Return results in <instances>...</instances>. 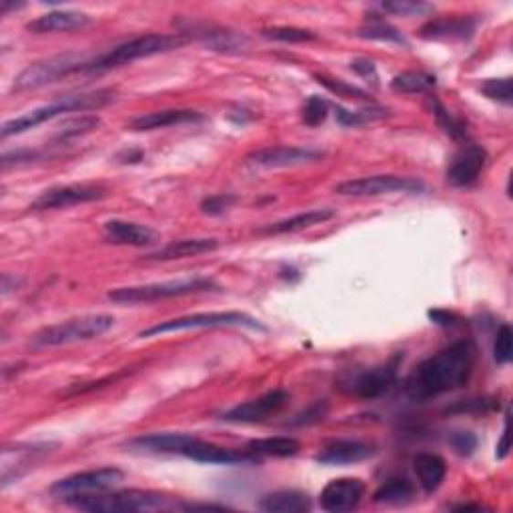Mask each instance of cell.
Masks as SVG:
<instances>
[{"mask_svg":"<svg viewBox=\"0 0 513 513\" xmlns=\"http://www.w3.org/2000/svg\"><path fill=\"white\" fill-rule=\"evenodd\" d=\"M194 435L191 434H149L139 435L127 441L131 451H141V454H177L181 455L183 449L187 447Z\"/></svg>","mask_w":513,"mask_h":513,"instance_id":"cell-22","label":"cell"},{"mask_svg":"<svg viewBox=\"0 0 513 513\" xmlns=\"http://www.w3.org/2000/svg\"><path fill=\"white\" fill-rule=\"evenodd\" d=\"M187 37L181 33L174 35H145L137 37L127 43L117 45L115 48L107 50V53L92 55L89 65L85 67L83 75H102L109 73L112 68L125 67L129 63H135L139 58H149L162 53H171V50H177L183 45H187Z\"/></svg>","mask_w":513,"mask_h":513,"instance_id":"cell-2","label":"cell"},{"mask_svg":"<svg viewBox=\"0 0 513 513\" xmlns=\"http://www.w3.org/2000/svg\"><path fill=\"white\" fill-rule=\"evenodd\" d=\"M457 511H469V509H476V511H479V509H484L481 506H459V508H455Z\"/></svg>","mask_w":513,"mask_h":513,"instance_id":"cell-52","label":"cell"},{"mask_svg":"<svg viewBox=\"0 0 513 513\" xmlns=\"http://www.w3.org/2000/svg\"><path fill=\"white\" fill-rule=\"evenodd\" d=\"M311 497L295 489L275 491V494L265 496L259 501V509L267 513H305L311 511Z\"/></svg>","mask_w":513,"mask_h":513,"instance_id":"cell-27","label":"cell"},{"mask_svg":"<svg viewBox=\"0 0 513 513\" xmlns=\"http://www.w3.org/2000/svg\"><path fill=\"white\" fill-rule=\"evenodd\" d=\"M325 157L323 151L303 149V147H271L255 151L247 157V162L261 169H279V167H297L305 162H313Z\"/></svg>","mask_w":513,"mask_h":513,"instance_id":"cell-17","label":"cell"},{"mask_svg":"<svg viewBox=\"0 0 513 513\" xmlns=\"http://www.w3.org/2000/svg\"><path fill=\"white\" fill-rule=\"evenodd\" d=\"M115 325V317L107 313H97V315H83L75 317L63 323L50 325L40 330L33 335L35 347H60V345H70V343H80V341H90L97 337L105 335L109 330Z\"/></svg>","mask_w":513,"mask_h":513,"instance_id":"cell-5","label":"cell"},{"mask_svg":"<svg viewBox=\"0 0 513 513\" xmlns=\"http://www.w3.org/2000/svg\"><path fill=\"white\" fill-rule=\"evenodd\" d=\"M99 127H100V119L95 117V115H83V117H77V119H68V120H65V125L58 129L57 141L63 142V141L83 137V135H87V132H92Z\"/></svg>","mask_w":513,"mask_h":513,"instance_id":"cell-35","label":"cell"},{"mask_svg":"<svg viewBox=\"0 0 513 513\" xmlns=\"http://www.w3.org/2000/svg\"><path fill=\"white\" fill-rule=\"evenodd\" d=\"M477 347L474 341L461 340L427 357L407 375L405 395L415 403H425L466 387L474 375Z\"/></svg>","mask_w":513,"mask_h":513,"instance_id":"cell-1","label":"cell"},{"mask_svg":"<svg viewBox=\"0 0 513 513\" xmlns=\"http://www.w3.org/2000/svg\"><path fill=\"white\" fill-rule=\"evenodd\" d=\"M105 239L112 245H131V247H145L157 241V233L147 225L112 219L105 223Z\"/></svg>","mask_w":513,"mask_h":513,"instance_id":"cell-24","label":"cell"},{"mask_svg":"<svg viewBox=\"0 0 513 513\" xmlns=\"http://www.w3.org/2000/svg\"><path fill=\"white\" fill-rule=\"evenodd\" d=\"M479 90L491 100L504 102V105H511V79H489L486 83H481Z\"/></svg>","mask_w":513,"mask_h":513,"instance_id":"cell-39","label":"cell"},{"mask_svg":"<svg viewBox=\"0 0 513 513\" xmlns=\"http://www.w3.org/2000/svg\"><path fill=\"white\" fill-rule=\"evenodd\" d=\"M385 13L402 15V16H424L434 13V5L427 3H412V0H399V3H385Z\"/></svg>","mask_w":513,"mask_h":513,"instance_id":"cell-41","label":"cell"},{"mask_svg":"<svg viewBox=\"0 0 513 513\" xmlns=\"http://www.w3.org/2000/svg\"><path fill=\"white\" fill-rule=\"evenodd\" d=\"M119 159H122V162H139L142 159V151H135V152H122L119 155Z\"/></svg>","mask_w":513,"mask_h":513,"instance_id":"cell-51","label":"cell"},{"mask_svg":"<svg viewBox=\"0 0 513 513\" xmlns=\"http://www.w3.org/2000/svg\"><path fill=\"white\" fill-rule=\"evenodd\" d=\"M219 247L217 239H181L173 241L165 247L157 249L155 253H149L145 259L147 261H174V259H184V256H194L203 253H211Z\"/></svg>","mask_w":513,"mask_h":513,"instance_id":"cell-26","label":"cell"},{"mask_svg":"<svg viewBox=\"0 0 513 513\" xmlns=\"http://www.w3.org/2000/svg\"><path fill=\"white\" fill-rule=\"evenodd\" d=\"M127 372H120L117 375H109L105 379H99V382H92V383H85V385H80V387H75V389H70V392L67 395H75V393H89V392H95V389H100V387H105L109 383H115L119 382V379L125 375Z\"/></svg>","mask_w":513,"mask_h":513,"instance_id":"cell-47","label":"cell"},{"mask_svg":"<svg viewBox=\"0 0 513 513\" xmlns=\"http://www.w3.org/2000/svg\"><path fill=\"white\" fill-rule=\"evenodd\" d=\"M351 70H355L359 77L372 79L373 83L377 80V68L373 65V60H369V58H355L351 63Z\"/></svg>","mask_w":513,"mask_h":513,"instance_id":"cell-48","label":"cell"},{"mask_svg":"<svg viewBox=\"0 0 513 513\" xmlns=\"http://www.w3.org/2000/svg\"><path fill=\"white\" fill-rule=\"evenodd\" d=\"M397 367H399V355L383 365L369 367L363 369V372H355L353 375L345 377L341 382V389L349 395L372 402V399L385 395L389 389L395 385Z\"/></svg>","mask_w":513,"mask_h":513,"instance_id":"cell-10","label":"cell"},{"mask_svg":"<svg viewBox=\"0 0 513 513\" xmlns=\"http://www.w3.org/2000/svg\"><path fill=\"white\" fill-rule=\"evenodd\" d=\"M389 115H392V110L385 107H375V105L357 109V110H347L343 107H335V117H337V120H340V125H343V127H361V125H367V122L382 120Z\"/></svg>","mask_w":513,"mask_h":513,"instance_id":"cell-32","label":"cell"},{"mask_svg":"<svg viewBox=\"0 0 513 513\" xmlns=\"http://www.w3.org/2000/svg\"><path fill=\"white\" fill-rule=\"evenodd\" d=\"M435 87V77H431L422 70H405V73L393 77L392 89L395 92H405V95H417V92H427Z\"/></svg>","mask_w":513,"mask_h":513,"instance_id":"cell-33","label":"cell"},{"mask_svg":"<svg viewBox=\"0 0 513 513\" xmlns=\"http://www.w3.org/2000/svg\"><path fill=\"white\" fill-rule=\"evenodd\" d=\"M365 496V484L357 477H340L327 484L321 491V508L330 513H345L355 509Z\"/></svg>","mask_w":513,"mask_h":513,"instance_id":"cell-18","label":"cell"},{"mask_svg":"<svg viewBox=\"0 0 513 513\" xmlns=\"http://www.w3.org/2000/svg\"><path fill=\"white\" fill-rule=\"evenodd\" d=\"M429 317L435 323H439V325H451V323H454V321H451V319H454V315L447 313V311H429Z\"/></svg>","mask_w":513,"mask_h":513,"instance_id":"cell-50","label":"cell"},{"mask_svg":"<svg viewBox=\"0 0 513 513\" xmlns=\"http://www.w3.org/2000/svg\"><path fill=\"white\" fill-rule=\"evenodd\" d=\"M477 18L474 16H447L424 25L419 37L425 40H464L476 33Z\"/></svg>","mask_w":513,"mask_h":513,"instance_id":"cell-20","label":"cell"},{"mask_svg":"<svg viewBox=\"0 0 513 513\" xmlns=\"http://www.w3.org/2000/svg\"><path fill=\"white\" fill-rule=\"evenodd\" d=\"M289 392H285V389H273V392L261 395L259 399H251L247 403L235 405L229 412H225L221 419L227 424H261L265 419L279 414L281 409L289 403Z\"/></svg>","mask_w":513,"mask_h":513,"instance_id":"cell-15","label":"cell"},{"mask_svg":"<svg viewBox=\"0 0 513 513\" xmlns=\"http://www.w3.org/2000/svg\"><path fill=\"white\" fill-rule=\"evenodd\" d=\"M333 217H335V213L331 209H313V211H305V213H299V215H293V217H289V219H283V221H277V223L267 225V227L259 229V233H265V235L297 233V231L315 227V225H321V223L330 221Z\"/></svg>","mask_w":513,"mask_h":513,"instance_id":"cell-28","label":"cell"},{"mask_svg":"<svg viewBox=\"0 0 513 513\" xmlns=\"http://www.w3.org/2000/svg\"><path fill=\"white\" fill-rule=\"evenodd\" d=\"M377 449L372 444L359 439H335L330 441L319 454L315 455V461L321 466H351L373 457Z\"/></svg>","mask_w":513,"mask_h":513,"instance_id":"cell-19","label":"cell"},{"mask_svg":"<svg viewBox=\"0 0 513 513\" xmlns=\"http://www.w3.org/2000/svg\"><path fill=\"white\" fill-rule=\"evenodd\" d=\"M115 100V90L112 89H100V90H92V92H79V95H67L60 97L53 102H48L45 107H38L35 110L26 112L23 117H16L13 120H6L3 129H0V135L3 139L15 137V135H23V132L37 129L43 122L57 119L65 112H75V110H97L107 107L109 102Z\"/></svg>","mask_w":513,"mask_h":513,"instance_id":"cell-3","label":"cell"},{"mask_svg":"<svg viewBox=\"0 0 513 513\" xmlns=\"http://www.w3.org/2000/svg\"><path fill=\"white\" fill-rule=\"evenodd\" d=\"M425 183L414 177H399V174H373V177L351 179L337 184L335 193L343 197H379L392 193H424Z\"/></svg>","mask_w":513,"mask_h":513,"instance_id":"cell-9","label":"cell"},{"mask_svg":"<svg viewBox=\"0 0 513 513\" xmlns=\"http://www.w3.org/2000/svg\"><path fill=\"white\" fill-rule=\"evenodd\" d=\"M415 497V487L407 477H392L373 494L375 504L403 506Z\"/></svg>","mask_w":513,"mask_h":513,"instance_id":"cell-30","label":"cell"},{"mask_svg":"<svg viewBox=\"0 0 513 513\" xmlns=\"http://www.w3.org/2000/svg\"><path fill=\"white\" fill-rule=\"evenodd\" d=\"M496 407V403L491 399H469L466 403H457L454 407L447 409V414H469V415H479L487 414Z\"/></svg>","mask_w":513,"mask_h":513,"instance_id":"cell-44","label":"cell"},{"mask_svg":"<svg viewBox=\"0 0 513 513\" xmlns=\"http://www.w3.org/2000/svg\"><path fill=\"white\" fill-rule=\"evenodd\" d=\"M90 25V16L79 10H53L35 20H30L26 28L30 33L47 35V33H68V30H79Z\"/></svg>","mask_w":513,"mask_h":513,"instance_id":"cell-21","label":"cell"},{"mask_svg":"<svg viewBox=\"0 0 513 513\" xmlns=\"http://www.w3.org/2000/svg\"><path fill=\"white\" fill-rule=\"evenodd\" d=\"M122 479H125V474L119 467H100L58 479L50 491L60 497L105 494V491L117 487Z\"/></svg>","mask_w":513,"mask_h":513,"instance_id":"cell-11","label":"cell"},{"mask_svg":"<svg viewBox=\"0 0 513 513\" xmlns=\"http://www.w3.org/2000/svg\"><path fill=\"white\" fill-rule=\"evenodd\" d=\"M107 194V189L102 184H89V183H75L63 184V187H53L38 197L30 204L33 211H55L75 207V204L100 201Z\"/></svg>","mask_w":513,"mask_h":513,"instance_id":"cell-12","label":"cell"},{"mask_svg":"<svg viewBox=\"0 0 513 513\" xmlns=\"http://www.w3.org/2000/svg\"><path fill=\"white\" fill-rule=\"evenodd\" d=\"M429 102H431V110H434L439 127L444 129L445 135H449L451 139H455V141H467L466 120H461V119L451 115V112L444 105H441L437 99H431Z\"/></svg>","mask_w":513,"mask_h":513,"instance_id":"cell-34","label":"cell"},{"mask_svg":"<svg viewBox=\"0 0 513 513\" xmlns=\"http://www.w3.org/2000/svg\"><path fill=\"white\" fill-rule=\"evenodd\" d=\"M330 100H325L321 97H309L303 105V122L307 127H319L321 122H325L327 115H330Z\"/></svg>","mask_w":513,"mask_h":513,"instance_id":"cell-38","label":"cell"},{"mask_svg":"<svg viewBox=\"0 0 513 513\" xmlns=\"http://www.w3.org/2000/svg\"><path fill=\"white\" fill-rule=\"evenodd\" d=\"M203 115L199 110L193 109H167V110H155L149 115H141L131 120V131L145 132V131H157L167 129L174 125H187V122H199Z\"/></svg>","mask_w":513,"mask_h":513,"instance_id":"cell-23","label":"cell"},{"mask_svg":"<svg viewBox=\"0 0 513 513\" xmlns=\"http://www.w3.org/2000/svg\"><path fill=\"white\" fill-rule=\"evenodd\" d=\"M487 165V151L476 142H466L451 159L445 179L451 187L467 189L479 181L481 173Z\"/></svg>","mask_w":513,"mask_h":513,"instance_id":"cell-13","label":"cell"},{"mask_svg":"<svg viewBox=\"0 0 513 513\" xmlns=\"http://www.w3.org/2000/svg\"><path fill=\"white\" fill-rule=\"evenodd\" d=\"M315 79H317V83L323 85L327 90L333 92V95H337V97L357 99V100H367L369 99V95H367L365 90H361L359 87L349 85L341 79H330V77H325V75H315Z\"/></svg>","mask_w":513,"mask_h":513,"instance_id":"cell-37","label":"cell"},{"mask_svg":"<svg viewBox=\"0 0 513 513\" xmlns=\"http://www.w3.org/2000/svg\"><path fill=\"white\" fill-rule=\"evenodd\" d=\"M40 152L33 149H18L15 152H5L3 155V169H8L10 165H23V162H33L38 161Z\"/></svg>","mask_w":513,"mask_h":513,"instance_id":"cell-46","label":"cell"},{"mask_svg":"<svg viewBox=\"0 0 513 513\" xmlns=\"http://www.w3.org/2000/svg\"><path fill=\"white\" fill-rule=\"evenodd\" d=\"M68 506L75 509L92 511V513H115V511H161V509H183L174 497H169L159 491H115V494H90V496H73L65 497Z\"/></svg>","mask_w":513,"mask_h":513,"instance_id":"cell-4","label":"cell"},{"mask_svg":"<svg viewBox=\"0 0 513 513\" xmlns=\"http://www.w3.org/2000/svg\"><path fill=\"white\" fill-rule=\"evenodd\" d=\"M327 414H330V403H327L325 399H319V402L311 403L309 407L305 409V412L297 415L291 424L293 425H313V424L323 422Z\"/></svg>","mask_w":513,"mask_h":513,"instance_id":"cell-43","label":"cell"},{"mask_svg":"<svg viewBox=\"0 0 513 513\" xmlns=\"http://www.w3.org/2000/svg\"><path fill=\"white\" fill-rule=\"evenodd\" d=\"M414 471L417 484L422 486L425 494H434L444 484L447 476V464L437 454H417L414 457Z\"/></svg>","mask_w":513,"mask_h":513,"instance_id":"cell-25","label":"cell"},{"mask_svg":"<svg viewBox=\"0 0 513 513\" xmlns=\"http://www.w3.org/2000/svg\"><path fill=\"white\" fill-rule=\"evenodd\" d=\"M357 37L367 38V40H379V43H395V45H407L405 38L395 26L385 23L383 18L372 16L367 18L363 26H359Z\"/></svg>","mask_w":513,"mask_h":513,"instance_id":"cell-31","label":"cell"},{"mask_svg":"<svg viewBox=\"0 0 513 513\" xmlns=\"http://www.w3.org/2000/svg\"><path fill=\"white\" fill-rule=\"evenodd\" d=\"M233 203H235L233 194H215V197H209L201 203V209L207 215H223Z\"/></svg>","mask_w":513,"mask_h":513,"instance_id":"cell-45","label":"cell"},{"mask_svg":"<svg viewBox=\"0 0 513 513\" xmlns=\"http://www.w3.org/2000/svg\"><path fill=\"white\" fill-rule=\"evenodd\" d=\"M183 457L199 461V464L213 466H243V464H259V455L251 451H235L229 447H221L215 444H207L199 437H194L191 444L183 449Z\"/></svg>","mask_w":513,"mask_h":513,"instance_id":"cell-16","label":"cell"},{"mask_svg":"<svg viewBox=\"0 0 513 513\" xmlns=\"http://www.w3.org/2000/svg\"><path fill=\"white\" fill-rule=\"evenodd\" d=\"M204 327H247V330L267 331V327L256 321L255 317L241 313V311H215V313H194L187 317H177V319L162 321L159 325H152L149 330L141 331L139 337H157L174 331H189V330H204Z\"/></svg>","mask_w":513,"mask_h":513,"instance_id":"cell-8","label":"cell"},{"mask_svg":"<svg viewBox=\"0 0 513 513\" xmlns=\"http://www.w3.org/2000/svg\"><path fill=\"white\" fill-rule=\"evenodd\" d=\"M447 444L457 455L469 457L474 455V451L477 449V435L471 434V431H454V434L447 437Z\"/></svg>","mask_w":513,"mask_h":513,"instance_id":"cell-42","label":"cell"},{"mask_svg":"<svg viewBox=\"0 0 513 513\" xmlns=\"http://www.w3.org/2000/svg\"><path fill=\"white\" fill-rule=\"evenodd\" d=\"M508 454H509V425H508V422H506L504 434H501V439H499V444H497L496 455H497V459H506Z\"/></svg>","mask_w":513,"mask_h":513,"instance_id":"cell-49","label":"cell"},{"mask_svg":"<svg viewBox=\"0 0 513 513\" xmlns=\"http://www.w3.org/2000/svg\"><path fill=\"white\" fill-rule=\"evenodd\" d=\"M215 289H219V287L213 279H207V277H193V279H181V281L120 287V289L109 293V299L119 305H137V303H152L161 299H171V297H184V295L204 293Z\"/></svg>","mask_w":513,"mask_h":513,"instance_id":"cell-6","label":"cell"},{"mask_svg":"<svg viewBox=\"0 0 513 513\" xmlns=\"http://www.w3.org/2000/svg\"><path fill=\"white\" fill-rule=\"evenodd\" d=\"M90 57L87 53H63L37 60L16 77L15 90H35L70 75H83Z\"/></svg>","mask_w":513,"mask_h":513,"instance_id":"cell-7","label":"cell"},{"mask_svg":"<svg viewBox=\"0 0 513 513\" xmlns=\"http://www.w3.org/2000/svg\"><path fill=\"white\" fill-rule=\"evenodd\" d=\"M494 357L499 365H506L513 357V331L508 323L499 327L496 345H494Z\"/></svg>","mask_w":513,"mask_h":513,"instance_id":"cell-40","label":"cell"},{"mask_svg":"<svg viewBox=\"0 0 513 513\" xmlns=\"http://www.w3.org/2000/svg\"><path fill=\"white\" fill-rule=\"evenodd\" d=\"M181 35L197 38L204 47H209L211 50H219V53H239L245 50L249 45V38L237 33V30H231L227 26L215 25V23H199V20H191L187 25H181Z\"/></svg>","mask_w":513,"mask_h":513,"instance_id":"cell-14","label":"cell"},{"mask_svg":"<svg viewBox=\"0 0 513 513\" xmlns=\"http://www.w3.org/2000/svg\"><path fill=\"white\" fill-rule=\"evenodd\" d=\"M263 37L269 40H279V43H309V40H315L317 37L311 33V30L305 28H295V26H271V28H263Z\"/></svg>","mask_w":513,"mask_h":513,"instance_id":"cell-36","label":"cell"},{"mask_svg":"<svg viewBox=\"0 0 513 513\" xmlns=\"http://www.w3.org/2000/svg\"><path fill=\"white\" fill-rule=\"evenodd\" d=\"M301 444L295 437H263L251 439L247 444V451L255 455H269V457H293L299 454Z\"/></svg>","mask_w":513,"mask_h":513,"instance_id":"cell-29","label":"cell"}]
</instances>
